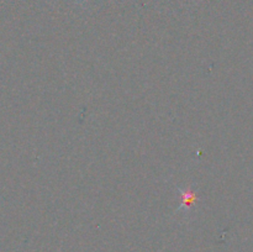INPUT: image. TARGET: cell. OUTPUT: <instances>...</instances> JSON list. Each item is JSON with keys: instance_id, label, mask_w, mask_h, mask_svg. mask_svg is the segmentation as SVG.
Masks as SVG:
<instances>
[{"instance_id": "cell-1", "label": "cell", "mask_w": 253, "mask_h": 252, "mask_svg": "<svg viewBox=\"0 0 253 252\" xmlns=\"http://www.w3.org/2000/svg\"><path fill=\"white\" fill-rule=\"evenodd\" d=\"M177 190L179 192L180 197V203L179 207L175 209V211H184L188 212L193 208V204L199 202V195L197 194V190L193 187H187V188H180L177 187Z\"/></svg>"}]
</instances>
